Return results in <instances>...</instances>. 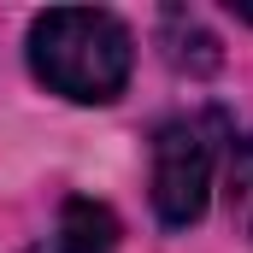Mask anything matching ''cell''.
<instances>
[{
	"label": "cell",
	"instance_id": "6da1fadb",
	"mask_svg": "<svg viewBox=\"0 0 253 253\" xmlns=\"http://www.w3.org/2000/svg\"><path fill=\"white\" fill-rule=\"evenodd\" d=\"M135 65V42L112 12L94 6H53L30 24V71L77 106L118 100Z\"/></svg>",
	"mask_w": 253,
	"mask_h": 253
},
{
	"label": "cell",
	"instance_id": "7a4b0ae2",
	"mask_svg": "<svg viewBox=\"0 0 253 253\" xmlns=\"http://www.w3.org/2000/svg\"><path fill=\"white\" fill-rule=\"evenodd\" d=\"M218 147H224V118L200 112L177 118L153 135V212L165 230H189L206 212V194L218 177Z\"/></svg>",
	"mask_w": 253,
	"mask_h": 253
},
{
	"label": "cell",
	"instance_id": "3957f363",
	"mask_svg": "<svg viewBox=\"0 0 253 253\" xmlns=\"http://www.w3.org/2000/svg\"><path fill=\"white\" fill-rule=\"evenodd\" d=\"M118 248V218H112V206H100V200H65L59 206V230L47 236V242H36L30 253H112Z\"/></svg>",
	"mask_w": 253,
	"mask_h": 253
},
{
	"label": "cell",
	"instance_id": "277c9868",
	"mask_svg": "<svg viewBox=\"0 0 253 253\" xmlns=\"http://www.w3.org/2000/svg\"><path fill=\"white\" fill-rule=\"evenodd\" d=\"M230 218L242 236H253V135L230 141Z\"/></svg>",
	"mask_w": 253,
	"mask_h": 253
},
{
	"label": "cell",
	"instance_id": "5b68a950",
	"mask_svg": "<svg viewBox=\"0 0 253 253\" xmlns=\"http://www.w3.org/2000/svg\"><path fill=\"white\" fill-rule=\"evenodd\" d=\"M230 12H236L242 24H253V0H230Z\"/></svg>",
	"mask_w": 253,
	"mask_h": 253
}]
</instances>
